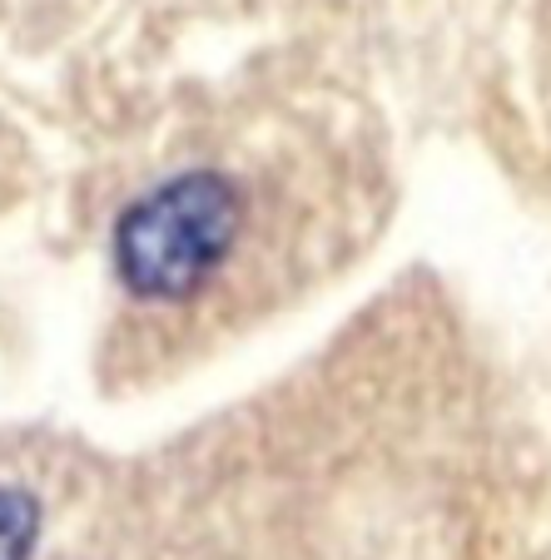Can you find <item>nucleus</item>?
<instances>
[{
  "label": "nucleus",
  "mask_w": 551,
  "mask_h": 560,
  "mask_svg": "<svg viewBox=\"0 0 551 560\" xmlns=\"http://www.w3.org/2000/svg\"><path fill=\"white\" fill-rule=\"evenodd\" d=\"M244 233V194L214 170L149 189L115 223V273L135 298L180 303L199 293Z\"/></svg>",
  "instance_id": "obj_1"
},
{
  "label": "nucleus",
  "mask_w": 551,
  "mask_h": 560,
  "mask_svg": "<svg viewBox=\"0 0 551 560\" xmlns=\"http://www.w3.org/2000/svg\"><path fill=\"white\" fill-rule=\"evenodd\" d=\"M41 536V501L21 487H0V560H31Z\"/></svg>",
  "instance_id": "obj_2"
}]
</instances>
